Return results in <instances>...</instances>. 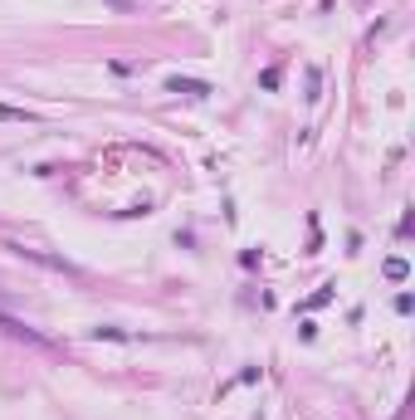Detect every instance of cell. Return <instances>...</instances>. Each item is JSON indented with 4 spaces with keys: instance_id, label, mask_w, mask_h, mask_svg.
<instances>
[{
    "instance_id": "7a4b0ae2",
    "label": "cell",
    "mask_w": 415,
    "mask_h": 420,
    "mask_svg": "<svg viewBox=\"0 0 415 420\" xmlns=\"http://www.w3.org/2000/svg\"><path fill=\"white\" fill-rule=\"evenodd\" d=\"M0 333H10V337H20V342H30V347H49V337H44V333H34L30 323L10 318V313H0Z\"/></svg>"
},
{
    "instance_id": "5b68a950",
    "label": "cell",
    "mask_w": 415,
    "mask_h": 420,
    "mask_svg": "<svg viewBox=\"0 0 415 420\" xmlns=\"http://www.w3.org/2000/svg\"><path fill=\"white\" fill-rule=\"evenodd\" d=\"M405 274H410V264H405V259H386V279H391V284H401Z\"/></svg>"
},
{
    "instance_id": "3957f363",
    "label": "cell",
    "mask_w": 415,
    "mask_h": 420,
    "mask_svg": "<svg viewBox=\"0 0 415 420\" xmlns=\"http://www.w3.org/2000/svg\"><path fill=\"white\" fill-rule=\"evenodd\" d=\"M167 93H191V98H205V93H211V83H200V78H167Z\"/></svg>"
},
{
    "instance_id": "6da1fadb",
    "label": "cell",
    "mask_w": 415,
    "mask_h": 420,
    "mask_svg": "<svg viewBox=\"0 0 415 420\" xmlns=\"http://www.w3.org/2000/svg\"><path fill=\"white\" fill-rule=\"evenodd\" d=\"M6 249H10V254H20V259H30V264H44V269H54V274H74V264H69V259H59V254H44V249L15 244V240H6Z\"/></svg>"
},
{
    "instance_id": "277c9868",
    "label": "cell",
    "mask_w": 415,
    "mask_h": 420,
    "mask_svg": "<svg viewBox=\"0 0 415 420\" xmlns=\"http://www.w3.org/2000/svg\"><path fill=\"white\" fill-rule=\"evenodd\" d=\"M0 118H6V123H34V113H25V108H10V103H0Z\"/></svg>"
}]
</instances>
